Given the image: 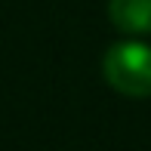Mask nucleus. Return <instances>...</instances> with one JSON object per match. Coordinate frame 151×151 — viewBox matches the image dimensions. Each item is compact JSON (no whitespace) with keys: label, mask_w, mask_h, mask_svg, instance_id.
I'll use <instances>...</instances> for the list:
<instances>
[{"label":"nucleus","mask_w":151,"mask_h":151,"mask_svg":"<svg viewBox=\"0 0 151 151\" xmlns=\"http://www.w3.org/2000/svg\"><path fill=\"white\" fill-rule=\"evenodd\" d=\"M102 74L108 86L129 99H148L151 96V46L123 40L114 43L102 59Z\"/></svg>","instance_id":"obj_1"},{"label":"nucleus","mask_w":151,"mask_h":151,"mask_svg":"<svg viewBox=\"0 0 151 151\" xmlns=\"http://www.w3.org/2000/svg\"><path fill=\"white\" fill-rule=\"evenodd\" d=\"M108 16L123 34H151V0H108Z\"/></svg>","instance_id":"obj_2"}]
</instances>
